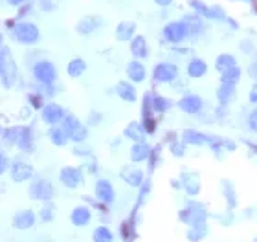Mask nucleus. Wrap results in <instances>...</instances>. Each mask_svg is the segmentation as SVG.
Masks as SVG:
<instances>
[{"label": "nucleus", "mask_w": 257, "mask_h": 242, "mask_svg": "<svg viewBox=\"0 0 257 242\" xmlns=\"http://www.w3.org/2000/svg\"><path fill=\"white\" fill-rule=\"evenodd\" d=\"M125 134H127L129 138H133L134 142H141V140H143V129H141V125H138V123H131V125L127 127Z\"/></svg>", "instance_id": "nucleus-27"}, {"label": "nucleus", "mask_w": 257, "mask_h": 242, "mask_svg": "<svg viewBox=\"0 0 257 242\" xmlns=\"http://www.w3.org/2000/svg\"><path fill=\"white\" fill-rule=\"evenodd\" d=\"M250 101H252V103H257V84L250 90Z\"/></svg>", "instance_id": "nucleus-39"}, {"label": "nucleus", "mask_w": 257, "mask_h": 242, "mask_svg": "<svg viewBox=\"0 0 257 242\" xmlns=\"http://www.w3.org/2000/svg\"><path fill=\"white\" fill-rule=\"evenodd\" d=\"M63 116H65V112L63 109L55 105V103H50V105H46L44 110H42V119H44V123H48V125H57L59 121H63Z\"/></svg>", "instance_id": "nucleus-8"}, {"label": "nucleus", "mask_w": 257, "mask_h": 242, "mask_svg": "<svg viewBox=\"0 0 257 242\" xmlns=\"http://www.w3.org/2000/svg\"><path fill=\"white\" fill-rule=\"evenodd\" d=\"M30 103H32V107H34V109H41L42 107V97L41 96H35V94H32V96H30Z\"/></svg>", "instance_id": "nucleus-36"}, {"label": "nucleus", "mask_w": 257, "mask_h": 242, "mask_svg": "<svg viewBox=\"0 0 257 242\" xmlns=\"http://www.w3.org/2000/svg\"><path fill=\"white\" fill-rule=\"evenodd\" d=\"M127 184L129 185H134V187H138V185L143 182V173L141 171H131L129 175H127Z\"/></svg>", "instance_id": "nucleus-33"}, {"label": "nucleus", "mask_w": 257, "mask_h": 242, "mask_svg": "<svg viewBox=\"0 0 257 242\" xmlns=\"http://www.w3.org/2000/svg\"><path fill=\"white\" fill-rule=\"evenodd\" d=\"M248 74L252 75V77H254V79H256V81H257V63H252V65H250Z\"/></svg>", "instance_id": "nucleus-38"}, {"label": "nucleus", "mask_w": 257, "mask_h": 242, "mask_svg": "<svg viewBox=\"0 0 257 242\" xmlns=\"http://www.w3.org/2000/svg\"><path fill=\"white\" fill-rule=\"evenodd\" d=\"M207 72V65L202 61V59H193L188 66V74L191 77H202V75Z\"/></svg>", "instance_id": "nucleus-19"}, {"label": "nucleus", "mask_w": 257, "mask_h": 242, "mask_svg": "<svg viewBox=\"0 0 257 242\" xmlns=\"http://www.w3.org/2000/svg\"><path fill=\"white\" fill-rule=\"evenodd\" d=\"M24 0H8V4H11V6H20Z\"/></svg>", "instance_id": "nucleus-42"}, {"label": "nucleus", "mask_w": 257, "mask_h": 242, "mask_svg": "<svg viewBox=\"0 0 257 242\" xmlns=\"http://www.w3.org/2000/svg\"><path fill=\"white\" fill-rule=\"evenodd\" d=\"M6 167H8V160H6V156L2 154V171H6Z\"/></svg>", "instance_id": "nucleus-43"}, {"label": "nucleus", "mask_w": 257, "mask_h": 242, "mask_svg": "<svg viewBox=\"0 0 257 242\" xmlns=\"http://www.w3.org/2000/svg\"><path fill=\"white\" fill-rule=\"evenodd\" d=\"M173 0H156V4L158 6H162V8H166V6H169Z\"/></svg>", "instance_id": "nucleus-40"}, {"label": "nucleus", "mask_w": 257, "mask_h": 242, "mask_svg": "<svg viewBox=\"0 0 257 242\" xmlns=\"http://www.w3.org/2000/svg\"><path fill=\"white\" fill-rule=\"evenodd\" d=\"M15 79H17L15 63H13V59L9 57L8 48L2 46V81H4V86H6V88H11V86L15 84Z\"/></svg>", "instance_id": "nucleus-2"}, {"label": "nucleus", "mask_w": 257, "mask_h": 242, "mask_svg": "<svg viewBox=\"0 0 257 242\" xmlns=\"http://www.w3.org/2000/svg\"><path fill=\"white\" fill-rule=\"evenodd\" d=\"M184 142L191 143V145H200V143L206 142V136L195 132V130H186V132H184Z\"/></svg>", "instance_id": "nucleus-28"}, {"label": "nucleus", "mask_w": 257, "mask_h": 242, "mask_svg": "<svg viewBox=\"0 0 257 242\" xmlns=\"http://www.w3.org/2000/svg\"><path fill=\"white\" fill-rule=\"evenodd\" d=\"M250 129H252L254 132H257V110H254L252 116H250Z\"/></svg>", "instance_id": "nucleus-37"}, {"label": "nucleus", "mask_w": 257, "mask_h": 242, "mask_svg": "<svg viewBox=\"0 0 257 242\" xmlns=\"http://www.w3.org/2000/svg\"><path fill=\"white\" fill-rule=\"evenodd\" d=\"M147 156H149V147L141 142L134 143V147L131 149V160L133 161H143Z\"/></svg>", "instance_id": "nucleus-20"}, {"label": "nucleus", "mask_w": 257, "mask_h": 242, "mask_svg": "<svg viewBox=\"0 0 257 242\" xmlns=\"http://www.w3.org/2000/svg\"><path fill=\"white\" fill-rule=\"evenodd\" d=\"M50 140L55 145H65V142H67V136L68 134L65 132V129H57V127H51L50 129Z\"/></svg>", "instance_id": "nucleus-25"}, {"label": "nucleus", "mask_w": 257, "mask_h": 242, "mask_svg": "<svg viewBox=\"0 0 257 242\" xmlns=\"http://www.w3.org/2000/svg\"><path fill=\"white\" fill-rule=\"evenodd\" d=\"M217 97L221 99V103H228L233 97V84H224L217 90Z\"/></svg>", "instance_id": "nucleus-29"}, {"label": "nucleus", "mask_w": 257, "mask_h": 242, "mask_svg": "<svg viewBox=\"0 0 257 242\" xmlns=\"http://www.w3.org/2000/svg\"><path fill=\"white\" fill-rule=\"evenodd\" d=\"M79 125H81V123H79V119H75L74 116H68L67 119H63V129H65V132H67L68 136L74 132Z\"/></svg>", "instance_id": "nucleus-32"}, {"label": "nucleus", "mask_w": 257, "mask_h": 242, "mask_svg": "<svg viewBox=\"0 0 257 242\" xmlns=\"http://www.w3.org/2000/svg\"><path fill=\"white\" fill-rule=\"evenodd\" d=\"M131 51L136 57H145L147 55V42L143 37H134L133 42H131Z\"/></svg>", "instance_id": "nucleus-23"}, {"label": "nucleus", "mask_w": 257, "mask_h": 242, "mask_svg": "<svg viewBox=\"0 0 257 242\" xmlns=\"http://www.w3.org/2000/svg\"><path fill=\"white\" fill-rule=\"evenodd\" d=\"M169 107H171V101L164 99L162 96H154V97H153V110H156V112H166Z\"/></svg>", "instance_id": "nucleus-30"}, {"label": "nucleus", "mask_w": 257, "mask_h": 242, "mask_svg": "<svg viewBox=\"0 0 257 242\" xmlns=\"http://www.w3.org/2000/svg\"><path fill=\"white\" fill-rule=\"evenodd\" d=\"M215 66L221 74H224V72H228V70L235 68V57H233V55H228V53H223V55L217 57Z\"/></svg>", "instance_id": "nucleus-21"}, {"label": "nucleus", "mask_w": 257, "mask_h": 242, "mask_svg": "<svg viewBox=\"0 0 257 242\" xmlns=\"http://www.w3.org/2000/svg\"><path fill=\"white\" fill-rule=\"evenodd\" d=\"M254 149H256V152H257V147H254Z\"/></svg>", "instance_id": "nucleus-44"}, {"label": "nucleus", "mask_w": 257, "mask_h": 242, "mask_svg": "<svg viewBox=\"0 0 257 242\" xmlns=\"http://www.w3.org/2000/svg\"><path fill=\"white\" fill-rule=\"evenodd\" d=\"M188 35L186 32V26L184 22H171L164 28V37H166L169 42H180L184 41V37Z\"/></svg>", "instance_id": "nucleus-7"}, {"label": "nucleus", "mask_w": 257, "mask_h": 242, "mask_svg": "<svg viewBox=\"0 0 257 242\" xmlns=\"http://www.w3.org/2000/svg\"><path fill=\"white\" fill-rule=\"evenodd\" d=\"M67 70L72 77H79V75L86 70V65H85L83 59H74V61H70V65L67 66Z\"/></svg>", "instance_id": "nucleus-24"}, {"label": "nucleus", "mask_w": 257, "mask_h": 242, "mask_svg": "<svg viewBox=\"0 0 257 242\" xmlns=\"http://www.w3.org/2000/svg\"><path fill=\"white\" fill-rule=\"evenodd\" d=\"M239 77H240V70L235 66V68H232V70H228V72H224V74L221 75V81H223L224 84H235L239 81Z\"/></svg>", "instance_id": "nucleus-26"}, {"label": "nucleus", "mask_w": 257, "mask_h": 242, "mask_svg": "<svg viewBox=\"0 0 257 242\" xmlns=\"http://www.w3.org/2000/svg\"><path fill=\"white\" fill-rule=\"evenodd\" d=\"M176 75H178V68L173 63H160L154 68V79L160 83H169V81L176 79Z\"/></svg>", "instance_id": "nucleus-6"}, {"label": "nucleus", "mask_w": 257, "mask_h": 242, "mask_svg": "<svg viewBox=\"0 0 257 242\" xmlns=\"http://www.w3.org/2000/svg\"><path fill=\"white\" fill-rule=\"evenodd\" d=\"M61 182L67 185V187H75L81 182V173L79 169L75 167H65L61 171Z\"/></svg>", "instance_id": "nucleus-9"}, {"label": "nucleus", "mask_w": 257, "mask_h": 242, "mask_svg": "<svg viewBox=\"0 0 257 242\" xmlns=\"http://www.w3.org/2000/svg\"><path fill=\"white\" fill-rule=\"evenodd\" d=\"M116 92L123 101H131V103H133V101H136V90H134V86H131V84L125 83V81L118 83Z\"/></svg>", "instance_id": "nucleus-17"}, {"label": "nucleus", "mask_w": 257, "mask_h": 242, "mask_svg": "<svg viewBox=\"0 0 257 242\" xmlns=\"http://www.w3.org/2000/svg\"><path fill=\"white\" fill-rule=\"evenodd\" d=\"M94 242H112V233L107 227H98L94 231Z\"/></svg>", "instance_id": "nucleus-31"}, {"label": "nucleus", "mask_w": 257, "mask_h": 242, "mask_svg": "<svg viewBox=\"0 0 257 242\" xmlns=\"http://www.w3.org/2000/svg\"><path fill=\"white\" fill-rule=\"evenodd\" d=\"M206 17H209V18H221V20H223L226 15H224L223 8H217V6H213V8H207Z\"/></svg>", "instance_id": "nucleus-35"}, {"label": "nucleus", "mask_w": 257, "mask_h": 242, "mask_svg": "<svg viewBox=\"0 0 257 242\" xmlns=\"http://www.w3.org/2000/svg\"><path fill=\"white\" fill-rule=\"evenodd\" d=\"M39 2H42V8H44V9H51V8H53L51 4H48L50 0H39Z\"/></svg>", "instance_id": "nucleus-41"}, {"label": "nucleus", "mask_w": 257, "mask_h": 242, "mask_svg": "<svg viewBox=\"0 0 257 242\" xmlns=\"http://www.w3.org/2000/svg\"><path fill=\"white\" fill-rule=\"evenodd\" d=\"M30 196L35 200H50L53 196V187L46 180H37L30 187Z\"/></svg>", "instance_id": "nucleus-5"}, {"label": "nucleus", "mask_w": 257, "mask_h": 242, "mask_svg": "<svg viewBox=\"0 0 257 242\" xmlns=\"http://www.w3.org/2000/svg\"><path fill=\"white\" fill-rule=\"evenodd\" d=\"M34 75L37 77V81H41L44 84H51L55 81V66L51 65L50 61H39L34 68Z\"/></svg>", "instance_id": "nucleus-4"}, {"label": "nucleus", "mask_w": 257, "mask_h": 242, "mask_svg": "<svg viewBox=\"0 0 257 242\" xmlns=\"http://www.w3.org/2000/svg\"><path fill=\"white\" fill-rule=\"evenodd\" d=\"M127 74H129V77L133 79L134 83H141L145 79V68H143L140 61H133L127 66Z\"/></svg>", "instance_id": "nucleus-15"}, {"label": "nucleus", "mask_w": 257, "mask_h": 242, "mask_svg": "<svg viewBox=\"0 0 257 242\" xmlns=\"http://www.w3.org/2000/svg\"><path fill=\"white\" fill-rule=\"evenodd\" d=\"M182 22L186 26V32H188L189 37H195V35H199L202 32V20L197 15H186Z\"/></svg>", "instance_id": "nucleus-14"}, {"label": "nucleus", "mask_w": 257, "mask_h": 242, "mask_svg": "<svg viewBox=\"0 0 257 242\" xmlns=\"http://www.w3.org/2000/svg\"><path fill=\"white\" fill-rule=\"evenodd\" d=\"M101 24V20L100 18H96V17H85L79 24H77V32L79 33H83V35H88V33H92L98 26Z\"/></svg>", "instance_id": "nucleus-18"}, {"label": "nucleus", "mask_w": 257, "mask_h": 242, "mask_svg": "<svg viewBox=\"0 0 257 242\" xmlns=\"http://www.w3.org/2000/svg\"><path fill=\"white\" fill-rule=\"evenodd\" d=\"M34 222H35V215L32 211H20V213H17L13 217V226L17 229H28V227L34 226Z\"/></svg>", "instance_id": "nucleus-13"}, {"label": "nucleus", "mask_w": 257, "mask_h": 242, "mask_svg": "<svg viewBox=\"0 0 257 242\" xmlns=\"http://www.w3.org/2000/svg\"><path fill=\"white\" fill-rule=\"evenodd\" d=\"M96 196H98L101 202L110 204V202L114 200V191H112V185L108 184L107 180H100V182L96 184Z\"/></svg>", "instance_id": "nucleus-10"}, {"label": "nucleus", "mask_w": 257, "mask_h": 242, "mask_svg": "<svg viewBox=\"0 0 257 242\" xmlns=\"http://www.w3.org/2000/svg\"><path fill=\"white\" fill-rule=\"evenodd\" d=\"M85 138H86V129H85L83 125H79L74 132L70 134V140H74V142H81Z\"/></svg>", "instance_id": "nucleus-34"}, {"label": "nucleus", "mask_w": 257, "mask_h": 242, "mask_svg": "<svg viewBox=\"0 0 257 242\" xmlns=\"http://www.w3.org/2000/svg\"><path fill=\"white\" fill-rule=\"evenodd\" d=\"M32 175H34V169L30 167L28 163H15L11 167V178L15 182H24L28 178H32Z\"/></svg>", "instance_id": "nucleus-12"}, {"label": "nucleus", "mask_w": 257, "mask_h": 242, "mask_svg": "<svg viewBox=\"0 0 257 242\" xmlns=\"http://www.w3.org/2000/svg\"><path fill=\"white\" fill-rule=\"evenodd\" d=\"M178 107H180L184 112H188V114H195V112H199L200 107H202V101H200L199 96H186V97L180 99Z\"/></svg>", "instance_id": "nucleus-11"}, {"label": "nucleus", "mask_w": 257, "mask_h": 242, "mask_svg": "<svg viewBox=\"0 0 257 242\" xmlns=\"http://www.w3.org/2000/svg\"><path fill=\"white\" fill-rule=\"evenodd\" d=\"M133 35H134L133 22H121V24H118V28H116L118 41H129V39H133Z\"/></svg>", "instance_id": "nucleus-22"}, {"label": "nucleus", "mask_w": 257, "mask_h": 242, "mask_svg": "<svg viewBox=\"0 0 257 242\" xmlns=\"http://www.w3.org/2000/svg\"><path fill=\"white\" fill-rule=\"evenodd\" d=\"M4 138L11 143H17L22 150H32V136L30 130L24 127H13V129H4Z\"/></svg>", "instance_id": "nucleus-1"}, {"label": "nucleus", "mask_w": 257, "mask_h": 242, "mask_svg": "<svg viewBox=\"0 0 257 242\" xmlns=\"http://www.w3.org/2000/svg\"><path fill=\"white\" fill-rule=\"evenodd\" d=\"M72 222L75 226H86L90 222V209L81 206V208H75L72 213Z\"/></svg>", "instance_id": "nucleus-16"}, {"label": "nucleus", "mask_w": 257, "mask_h": 242, "mask_svg": "<svg viewBox=\"0 0 257 242\" xmlns=\"http://www.w3.org/2000/svg\"><path fill=\"white\" fill-rule=\"evenodd\" d=\"M13 35L22 44H34V42L39 41V28L35 24H30V22H20V24L15 26Z\"/></svg>", "instance_id": "nucleus-3"}]
</instances>
